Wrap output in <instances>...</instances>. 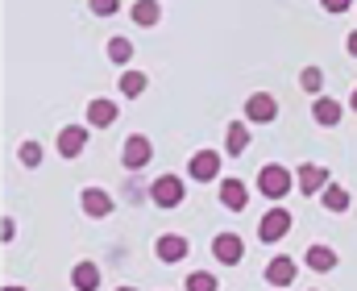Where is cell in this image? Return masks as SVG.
<instances>
[{"mask_svg":"<svg viewBox=\"0 0 357 291\" xmlns=\"http://www.w3.org/2000/svg\"><path fill=\"white\" fill-rule=\"evenodd\" d=\"M4 291H29V288H17V283H8V288H4Z\"/></svg>","mask_w":357,"mask_h":291,"instance_id":"cell-30","label":"cell"},{"mask_svg":"<svg viewBox=\"0 0 357 291\" xmlns=\"http://www.w3.org/2000/svg\"><path fill=\"white\" fill-rule=\"evenodd\" d=\"M220 204H225L229 212H241V208L250 204V188H245L241 179H220Z\"/></svg>","mask_w":357,"mask_h":291,"instance_id":"cell-14","label":"cell"},{"mask_svg":"<svg viewBox=\"0 0 357 291\" xmlns=\"http://www.w3.org/2000/svg\"><path fill=\"white\" fill-rule=\"evenodd\" d=\"M17 158L33 171V167H42V146H38V142H21V146H17Z\"/></svg>","mask_w":357,"mask_h":291,"instance_id":"cell-25","label":"cell"},{"mask_svg":"<svg viewBox=\"0 0 357 291\" xmlns=\"http://www.w3.org/2000/svg\"><path fill=\"white\" fill-rule=\"evenodd\" d=\"M104 54H108V63H116V67H129V63H133V42H129L125 33H112Z\"/></svg>","mask_w":357,"mask_h":291,"instance_id":"cell-18","label":"cell"},{"mask_svg":"<svg viewBox=\"0 0 357 291\" xmlns=\"http://www.w3.org/2000/svg\"><path fill=\"white\" fill-rule=\"evenodd\" d=\"M116 117H121V104H112L108 96H96L88 104V125H91V129H108Z\"/></svg>","mask_w":357,"mask_h":291,"instance_id":"cell-12","label":"cell"},{"mask_svg":"<svg viewBox=\"0 0 357 291\" xmlns=\"http://www.w3.org/2000/svg\"><path fill=\"white\" fill-rule=\"evenodd\" d=\"M299 84H303V92H312V96H320V88H324V71H320V67H303V75H299Z\"/></svg>","mask_w":357,"mask_h":291,"instance_id":"cell-24","label":"cell"},{"mask_svg":"<svg viewBox=\"0 0 357 291\" xmlns=\"http://www.w3.org/2000/svg\"><path fill=\"white\" fill-rule=\"evenodd\" d=\"M183 288H187V291H216L220 283H216V275H212V271H191Z\"/></svg>","mask_w":357,"mask_h":291,"instance_id":"cell-23","label":"cell"},{"mask_svg":"<svg viewBox=\"0 0 357 291\" xmlns=\"http://www.w3.org/2000/svg\"><path fill=\"white\" fill-rule=\"evenodd\" d=\"M278 117V100L270 96V92H254V96L245 100V121H254V125H270Z\"/></svg>","mask_w":357,"mask_h":291,"instance_id":"cell-7","label":"cell"},{"mask_svg":"<svg viewBox=\"0 0 357 291\" xmlns=\"http://www.w3.org/2000/svg\"><path fill=\"white\" fill-rule=\"evenodd\" d=\"M320 204H324L328 212H345V208H349V192H345L341 184H328V188L320 192Z\"/></svg>","mask_w":357,"mask_h":291,"instance_id":"cell-22","label":"cell"},{"mask_svg":"<svg viewBox=\"0 0 357 291\" xmlns=\"http://www.w3.org/2000/svg\"><path fill=\"white\" fill-rule=\"evenodd\" d=\"M71 288H75V291H96V288H100V267L88 262V258H84V262H75V271H71Z\"/></svg>","mask_w":357,"mask_h":291,"instance_id":"cell-17","label":"cell"},{"mask_svg":"<svg viewBox=\"0 0 357 291\" xmlns=\"http://www.w3.org/2000/svg\"><path fill=\"white\" fill-rule=\"evenodd\" d=\"M212 258H216L220 267H237V262L245 258V241H241L237 233H216V237H212Z\"/></svg>","mask_w":357,"mask_h":291,"instance_id":"cell-5","label":"cell"},{"mask_svg":"<svg viewBox=\"0 0 357 291\" xmlns=\"http://www.w3.org/2000/svg\"><path fill=\"white\" fill-rule=\"evenodd\" d=\"M328 184H333L328 179V167H320V163H303L299 167V192L303 195H320Z\"/></svg>","mask_w":357,"mask_h":291,"instance_id":"cell-9","label":"cell"},{"mask_svg":"<svg viewBox=\"0 0 357 291\" xmlns=\"http://www.w3.org/2000/svg\"><path fill=\"white\" fill-rule=\"evenodd\" d=\"M349 54H354V59H357V29H354V33H349Z\"/></svg>","mask_w":357,"mask_h":291,"instance_id":"cell-29","label":"cell"},{"mask_svg":"<svg viewBox=\"0 0 357 291\" xmlns=\"http://www.w3.org/2000/svg\"><path fill=\"white\" fill-rule=\"evenodd\" d=\"M291 188H295V175H291L282 163H266V167L258 171V192L266 195V200H282Z\"/></svg>","mask_w":357,"mask_h":291,"instance_id":"cell-1","label":"cell"},{"mask_svg":"<svg viewBox=\"0 0 357 291\" xmlns=\"http://www.w3.org/2000/svg\"><path fill=\"white\" fill-rule=\"evenodd\" d=\"M116 291H137V288H116Z\"/></svg>","mask_w":357,"mask_h":291,"instance_id":"cell-32","label":"cell"},{"mask_svg":"<svg viewBox=\"0 0 357 291\" xmlns=\"http://www.w3.org/2000/svg\"><path fill=\"white\" fill-rule=\"evenodd\" d=\"M54 146H59L63 158H79L84 146H88V125H63V133H59Z\"/></svg>","mask_w":357,"mask_h":291,"instance_id":"cell-8","label":"cell"},{"mask_svg":"<svg viewBox=\"0 0 357 291\" xmlns=\"http://www.w3.org/2000/svg\"><path fill=\"white\" fill-rule=\"evenodd\" d=\"M183 192H187V188H183L178 175H158V179L150 184V200H154L158 208H178V204H183Z\"/></svg>","mask_w":357,"mask_h":291,"instance_id":"cell-4","label":"cell"},{"mask_svg":"<svg viewBox=\"0 0 357 291\" xmlns=\"http://www.w3.org/2000/svg\"><path fill=\"white\" fill-rule=\"evenodd\" d=\"M150 158H154V142H150L146 133H129L125 146H121V163H125V171H142V167H150Z\"/></svg>","mask_w":357,"mask_h":291,"instance_id":"cell-2","label":"cell"},{"mask_svg":"<svg viewBox=\"0 0 357 291\" xmlns=\"http://www.w3.org/2000/svg\"><path fill=\"white\" fill-rule=\"evenodd\" d=\"M187 171H191L195 184H212V179L220 175V154H216V150H195L191 163H187Z\"/></svg>","mask_w":357,"mask_h":291,"instance_id":"cell-6","label":"cell"},{"mask_svg":"<svg viewBox=\"0 0 357 291\" xmlns=\"http://www.w3.org/2000/svg\"><path fill=\"white\" fill-rule=\"evenodd\" d=\"M291 233V212L282 208V204H274L270 212H262V221H258V237L266 241V246H274V241H282Z\"/></svg>","mask_w":357,"mask_h":291,"instance_id":"cell-3","label":"cell"},{"mask_svg":"<svg viewBox=\"0 0 357 291\" xmlns=\"http://www.w3.org/2000/svg\"><path fill=\"white\" fill-rule=\"evenodd\" d=\"M129 13H133V21H137L142 29H150V25L162 21V4H158V0H137V4H129Z\"/></svg>","mask_w":357,"mask_h":291,"instance_id":"cell-19","label":"cell"},{"mask_svg":"<svg viewBox=\"0 0 357 291\" xmlns=\"http://www.w3.org/2000/svg\"><path fill=\"white\" fill-rule=\"evenodd\" d=\"M146 84H150V80H146V71H121V80H116V88H121V96H142V92H146Z\"/></svg>","mask_w":357,"mask_h":291,"instance_id":"cell-21","label":"cell"},{"mask_svg":"<svg viewBox=\"0 0 357 291\" xmlns=\"http://www.w3.org/2000/svg\"><path fill=\"white\" fill-rule=\"evenodd\" d=\"M328 13H345V8H354V0H320Z\"/></svg>","mask_w":357,"mask_h":291,"instance_id":"cell-27","label":"cell"},{"mask_svg":"<svg viewBox=\"0 0 357 291\" xmlns=\"http://www.w3.org/2000/svg\"><path fill=\"white\" fill-rule=\"evenodd\" d=\"M245 146H250V129H245V121H233L225 133V150L237 158V154H245Z\"/></svg>","mask_w":357,"mask_h":291,"instance_id":"cell-20","label":"cell"},{"mask_svg":"<svg viewBox=\"0 0 357 291\" xmlns=\"http://www.w3.org/2000/svg\"><path fill=\"white\" fill-rule=\"evenodd\" d=\"M341 112H345V108L333 96H316V104H312V117H316V125H324V129H333V125L341 121Z\"/></svg>","mask_w":357,"mask_h":291,"instance_id":"cell-16","label":"cell"},{"mask_svg":"<svg viewBox=\"0 0 357 291\" xmlns=\"http://www.w3.org/2000/svg\"><path fill=\"white\" fill-rule=\"evenodd\" d=\"M88 8L96 17H112V13L121 8V0H88Z\"/></svg>","mask_w":357,"mask_h":291,"instance_id":"cell-26","label":"cell"},{"mask_svg":"<svg viewBox=\"0 0 357 291\" xmlns=\"http://www.w3.org/2000/svg\"><path fill=\"white\" fill-rule=\"evenodd\" d=\"M295 258H287V254H278V258H270L266 262V283L270 288H291L295 283Z\"/></svg>","mask_w":357,"mask_h":291,"instance_id":"cell-11","label":"cell"},{"mask_svg":"<svg viewBox=\"0 0 357 291\" xmlns=\"http://www.w3.org/2000/svg\"><path fill=\"white\" fill-rule=\"evenodd\" d=\"M349 108H354V112H357V88H354V100H349Z\"/></svg>","mask_w":357,"mask_h":291,"instance_id":"cell-31","label":"cell"},{"mask_svg":"<svg viewBox=\"0 0 357 291\" xmlns=\"http://www.w3.org/2000/svg\"><path fill=\"white\" fill-rule=\"evenodd\" d=\"M187 250H191V241H187L183 233H162V237L154 241V254H158L162 262H183Z\"/></svg>","mask_w":357,"mask_h":291,"instance_id":"cell-10","label":"cell"},{"mask_svg":"<svg viewBox=\"0 0 357 291\" xmlns=\"http://www.w3.org/2000/svg\"><path fill=\"white\" fill-rule=\"evenodd\" d=\"M79 204H84V212H88V216H108V212L116 208V204H112V195L104 192V188H84V192H79Z\"/></svg>","mask_w":357,"mask_h":291,"instance_id":"cell-15","label":"cell"},{"mask_svg":"<svg viewBox=\"0 0 357 291\" xmlns=\"http://www.w3.org/2000/svg\"><path fill=\"white\" fill-rule=\"evenodd\" d=\"M0 233H4V237H0V241H13V233H17V225H13V221H8V216H4V221H0Z\"/></svg>","mask_w":357,"mask_h":291,"instance_id":"cell-28","label":"cell"},{"mask_svg":"<svg viewBox=\"0 0 357 291\" xmlns=\"http://www.w3.org/2000/svg\"><path fill=\"white\" fill-rule=\"evenodd\" d=\"M303 262H307V271L328 275V271H337V250H333V246H307Z\"/></svg>","mask_w":357,"mask_h":291,"instance_id":"cell-13","label":"cell"}]
</instances>
